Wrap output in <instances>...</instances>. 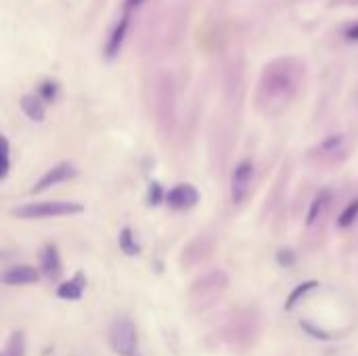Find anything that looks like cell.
<instances>
[{
  "label": "cell",
  "mask_w": 358,
  "mask_h": 356,
  "mask_svg": "<svg viewBox=\"0 0 358 356\" xmlns=\"http://www.w3.org/2000/svg\"><path fill=\"white\" fill-rule=\"evenodd\" d=\"M304 63L296 57H279L264 65L256 88V107L264 115H279L300 95Z\"/></svg>",
  "instance_id": "1"
},
{
  "label": "cell",
  "mask_w": 358,
  "mask_h": 356,
  "mask_svg": "<svg viewBox=\"0 0 358 356\" xmlns=\"http://www.w3.org/2000/svg\"><path fill=\"white\" fill-rule=\"evenodd\" d=\"M229 285V277L223 270H211L199 277L189 290V302L195 310H205L214 302H218Z\"/></svg>",
  "instance_id": "2"
},
{
  "label": "cell",
  "mask_w": 358,
  "mask_h": 356,
  "mask_svg": "<svg viewBox=\"0 0 358 356\" xmlns=\"http://www.w3.org/2000/svg\"><path fill=\"white\" fill-rule=\"evenodd\" d=\"M80 212H84V205L78 201H34L13 207L11 216L23 221H38V218L71 216V214H80Z\"/></svg>",
  "instance_id": "3"
},
{
  "label": "cell",
  "mask_w": 358,
  "mask_h": 356,
  "mask_svg": "<svg viewBox=\"0 0 358 356\" xmlns=\"http://www.w3.org/2000/svg\"><path fill=\"white\" fill-rule=\"evenodd\" d=\"M109 346L120 356H134L138 348V331L134 321H130L128 317L113 319L109 327Z\"/></svg>",
  "instance_id": "4"
},
{
  "label": "cell",
  "mask_w": 358,
  "mask_h": 356,
  "mask_svg": "<svg viewBox=\"0 0 358 356\" xmlns=\"http://www.w3.org/2000/svg\"><path fill=\"white\" fill-rule=\"evenodd\" d=\"M254 172H256V166L252 160H241L235 168H233V174H231V201L235 205H241L249 191H252V182H254Z\"/></svg>",
  "instance_id": "5"
},
{
  "label": "cell",
  "mask_w": 358,
  "mask_h": 356,
  "mask_svg": "<svg viewBox=\"0 0 358 356\" xmlns=\"http://www.w3.org/2000/svg\"><path fill=\"white\" fill-rule=\"evenodd\" d=\"M78 174V168L74 166V164H69V162H61V164H57V166H53L50 170H46L42 176H40V180L34 185V193H42V191H46V189H50V187H57V185H61V182H65V180H71Z\"/></svg>",
  "instance_id": "6"
},
{
  "label": "cell",
  "mask_w": 358,
  "mask_h": 356,
  "mask_svg": "<svg viewBox=\"0 0 358 356\" xmlns=\"http://www.w3.org/2000/svg\"><path fill=\"white\" fill-rule=\"evenodd\" d=\"M199 201V193L193 185H176L166 193V203L172 209H189Z\"/></svg>",
  "instance_id": "7"
},
{
  "label": "cell",
  "mask_w": 358,
  "mask_h": 356,
  "mask_svg": "<svg viewBox=\"0 0 358 356\" xmlns=\"http://www.w3.org/2000/svg\"><path fill=\"white\" fill-rule=\"evenodd\" d=\"M346 136L343 134H329L327 138H323L317 147V156L321 162L333 164L337 162V158H343L346 153Z\"/></svg>",
  "instance_id": "8"
},
{
  "label": "cell",
  "mask_w": 358,
  "mask_h": 356,
  "mask_svg": "<svg viewBox=\"0 0 358 356\" xmlns=\"http://www.w3.org/2000/svg\"><path fill=\"white\" fill-rule=\"evenodd\" d=\"M40 270L48 279H59L61 277V256L57 245L48 243L40 250Z\"/></svg>",
  "instance_id": "9"
},
{
  "label": "cell",
  "mask_w": 358,
  "mask_h": 356,
  "mask_svg": "<svg viewBox=\"0 0 358 356\" xmlns=\"http://www.w3.org/2000/svg\"><path fill=\"white\" fill-rule=\"evenodd\" d=\"M3 283L5 285H32V283H38V270L34 266H26V264L13 266V268L3 272Z\"/></svg>",
  "instance_id": "10"
},
{
  "label": "cell",
  "mask_w": 358,
  "mask_h": 356,
  "mask_svg": "<svg viewBox=\"0 0 358 356\" xmlns=\"http://www.w3.org/2000/svg\"><path fill=\"white\" fill-rule=\"evenodd\" d=\"M86 288V277L82 272H78L74 279H69L65 283H61L57 288V296L61 300H80Z\"/></svg>",
  "instance_id": "11"
},
{
  "label": "cell",
  "mask_w": 358,
  "mask_h": 356,
  "mask_svg": "<svg viewBox=\"0 0 358 356\" xmlns=\"http://www.w3.org/2000/svg\"><path fill=\"white\" fill-rule=\"evenodd\" d=\"M128 26H130V17H128V13L117 21V26L113 28V32H111V36H109V40H107V46H105V55H107V59H113L117 53H120V48H122V44H124V40H126V34H128Z\"/></svg>",
  "instance_id": "12"
},
{
  "label": "cell",
  "mask_w": 358,
  "mask_h": 356,
  "mask_svg": "<svg viewBox=\"0 0 358 356\" xmlns=\"http://www.w3.org/2000/svg\"><path fill=\"white\" fill-rule=\"evenodd\" d=\"M329 203H331V191H329V189L319 191V195L312 199L310 209H308V214H306V227H314V225L323 218V214L327 212Z\"/></svg>",
  "instance_id": "13"
},
{
  "label": "cell",
  "mask_w": 358,
  "mask_h": 356,
  "mask_svg": "<svg viewBox=\"0 0 358 356\" xmlns=\"http://www.w3.org/2000/svg\"><path fill=\"white\" fill-rule=\"evenodd\" d=\"M19 107L26 113V118L32 122H44V118H46V107H44V101L40 97L23 95L19 101Z\"/></svg>",
  "instance_id": "14"
},
{
  "label": "cell",
  "mask_w": 358,
  "mask_h": 356,
  "mask_svg": "<svg viewBox=\"0 0 358 356\" xmlns=\"http://www.w3.org/2000/svg\"><path fill=\"white\" fill-rule=\"evenodd\" d=\"M319 288V281H304V283H300L298 288L288 296V300H285V310H294L296 308V304L302 300V298H306L312 290H317Z\"/></svg>",
  "instance_id": "15"
},
{
  "label": "cell",
  "mask_w": 358,
  "mask_h": 356,
  "mask_svg": "<svg viewBox=\"0 0 358 356\" xmlns=\"http://www.w3.org/2000/svg\"><path fill=\"white\" fill-rule=\"evenodd\" d=\"M3 356H26V335L23 331H13L5 341Z\"/></svg>",
  "instance_id": "16"
},
{
  "label": "cell",
  "mask_w": 358,
  "mask_h": 356,
  "mask_svg": "<svg viewBox=\"0 0 358 356\" xmlns=\"http://www.w3.org/2000/svg\"><path fill=\"white\" fill-rule=\"evenodd\" d=\"M120 250L126 254V256H138L140 254V245L136 243V239H134V233L126 227V229H122V233H120Z\"/></svg>",
  "instance_id": "17"
},
{
  "label": "cell",
  "mask_w": 358,
  "mask_h": 356,
  "mask_svg": "<svg viewBox=\"0 0 358 356\" xmlns=\"http://www.w3.org/2000/svg\"><path fill=\"white\" fill-rule=\"evenodd\" d=\"M356 221H358V199L350 201V203L343 207V212L339 214V218H337V227H339V229H348V227H352Z\"/></svg>",
  "instance_id": "18"
},
{
  "label": "cell",
  "mask_w": 358,
  "mask_h": 356,
  "mask_svg": "<svg viewBox=\"0 0 358 356\" xmlns=\"http://www.w3.org/2000/svg\"><path fill=\"white\" fill-rule=\"evenodd\" d=\"M57 93H59V86L55 82H42L40 84V99L44 103H53L57 99Z\"/></svg>",
  "instance_id": "19"
},
{
  "label": "cell",
  "mask_w": 358,
  "mask_h": 356,
  "mask_svg": "<svg viewBox=\"0 0 358 356\" xmlns=\"http://www.w3.org/2000/svg\"><path fill=\"white\" fill-rule=\"evenodd\" d=\"M302 329L306 331V333H310L312 337H317V339H323V341H327L331 335L327 333V331H323V329H319L317 325H312L310 321H302Z\"/></svg>",
  "instance_id": "20"
},
{
  "label": "cell",
  "mask_w": 358,
  "mask_h": 356,
  "mask_svg": "<svg viewBox=\"0 0 358 356\" xmlns=\"http://www.w3.org/2000/svg\"><path fill=\"white\" fill-rule=\"evenodd\" d=\"M276 260H279V264H281V266H294L296 256H294V252H292V250H281V252L276 254Z\"/></svg>",
  "instance_id": "21"
},
{
  "label": "cell",
  "mask_w": 358,
  "mask_h": 356,
  "mask_svg": "<svg viewBox=\"0 0 358 356\" xmlns=\"http://www.w3.org/2000/svg\"><path fill=\"white\" fill-rule=\"evenodd\" d=\"M343 36H346V40H348V42H358V24L350 26V28L343 32Z\"/></svg>",
  "instance_id": "22"
},
{
  "label": "cell",
  "mask_w": 358,
  "mask_h": 356,
  "mask_svg": "<svg viewBox=\"0 0 358 356\" xmlns=\"http://www.w3.org/2000/svg\"><path fill=\"white\" fill-rule=\"evenodd\" d=\"M151 191L153 193H149V203H153V205H158L160 203V197H162V189H160V185H151Z\"/></svg>",
  "instance_id": "23"
},
{
  "label": "cell",
  "mask_w": 358,
  "mask_h": 356,
  "mask_svg": "<svg viewBox=\"0 0 358 356\" xmlns=\"http://www.w3.org/2000/svg\"><path fill=\"white\" fill-rule=\"evenodd\" d=\"M145 0H126V11H132V9H138Z\"/></svg>",
  "instance_id": "24"
},
{
  "label": "cell",
  "mask_w": 358,
  "mask_h": 356,
  "mask_svg": "<svg viewBox=\"0 0 358 356\" xmlns=\"http://www.w3.org/2000/svg\"><path fill=\"white\" fill-rule=\"evenodd\" d=\"M134 356H136V354H134Z\"/></svg>",
  "instance_id": "25"
}]
</instances>
